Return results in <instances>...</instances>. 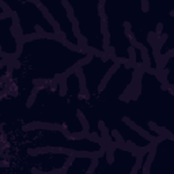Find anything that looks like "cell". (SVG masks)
<instances>
[{
  "label": "cell",
  "instance_id": "52a82bcc",
  "mask_svg": "<svg viewBox=\"0 0 174 174\" xmlns=\"http://www.w3.org/2000/svg\"><path fill=\"white\" fill-rule=\"evenodd\" d=\"M61 4H63V7L67 10L68 14H72V12H74V8H72V6L68 3V0H61Z\"/></svg>",
  "mask_w": 174,
  "mask_h": 174
},
{
  "label": "cell",
  "instance_id": "5b68a950",
  "mask_svg": "<svg viewBox=\"0 0 174 174\" xmlns=\"http://www.w3.org/2000/svg\"><path fill=\"white\" fill-rule=\"evenodd\" d=\"M128 54H129V59H128V60L131 61L132 67H135V64H136V49H135L132 45L128 48Z\"/></svg>",
  "mask_w": 174,
  "mask_h": 174
},
{
  "label": "cell",
  "instance_id": "30bf717a",
  "mask_svg": "<svg viewBox=\"0 0 174 174\" xmlns=\"http://www.w3.org/2000/svg\"><path fill=\"white\" fill-rule=\"evenodd\" d=\"M142 8L144 12H148V2L147 0H142Z\"/></svg>",
  "mask_w": 174,
  "mask_h": 174
},
{
  "label": "cell",
  "instance_id": "3957f363",
  "mask_svg": "<svg viewBox=\"0 0 174 174\" xmlns=\"http://www.w3.org/2000/svg\"><path fill=\"white\" fill-rule=\"evenodd\" d=\"M76 114H78V117H79L80 124H82V127H83L82 132H83V133H89V132H90V124H89V121H87V118L83 116V113L80 110H78Z\"/></svg>",
  "mask_w": 174,
  "mask_h": 174
},
{
  "label": "cell",
  "instance_id": "ba28073f",
  "mask_svg": "<svg viewBox=\"0 0 174 174\" xmlns=\"http://www.w3.org/2000/svg\"><path fill=\"white\" fill-rule=\"evenodd\" d=\"M148 127H150V129H151V131L157 132V133H158V132H159V127H158L157 124L154 123V121H150V123H148Z\"/></svg>",
  "mask_w": 174,
  "mask_h": 174
},
{
  "label": "cell",
  "instance_id": "7a4b0ae2",
  "mask_svg": "<svg viewBox=\"0 0 174 174\" xmlns=\"http://www.w3.org/2000/svg\"><path fill=\"white\" fill-rule=\"evenodd\" d=\"M78 78H79V84H80V99H84V98H89V91H87V87H86V78L83 75L82 69H78L76 71Z\"/></svg>",
  "mask_w": 174,
  "mask_h": 174
},
{
  "label": "cell",
  "instance_id": "8992f818",
  "mask_svg": "<svg viewBox=\"0 0 174 174\" xmlns=\"http://www.w3.org/2000/svg\"><path fill=\"white\" fill-rule=\"evenodd\" d=\"M67 78L64 76V75H60V95L61 97H64L66 95V93H67Z\"/></svg>",
  "mask_w": 174,
  "mask_h": 174
},
{
  "label": "cell",
  "instance_id": "6da1fadb",
  "mask_svg": "<svg viewBox=\"0 0 174 174\" xmlns=\"http://www.w3.org/2000/svg\"><path fill=\"white\" fill-rule=\"evenodd\" d=\"M38 8L41 10V12H42V15H44V17H45V19L48 20V22L50 23V26H52V27L54 29V32H56V34H57V33H59V32H61V29H60V25H59V22H57V20L54 19V18L52 17L50 14H49V12H48V8H46V7L44 6L42 3H41L40 6H38Z\"/></svg>",
  "mask_w": 174,
  "mask_h": 174
},
{
  "label": "cell",
  "instance_id": "8fae6325",
  "mask_svg": "<svg viewBox=\"0 0 174 174\" xmlns=\"http://www.w3.org/2000/svg\"><path fill=\"white\" fill-rule=\"evenodd\" d=\"M105 4V0H99V6H103Z\"/></svg>",
  "mask_w": 174,
  "mask_h": 174
},
{
  "label": "cell",
  "instance_id": "9c48e42d",
  "mask_svg": "<svg viewBox=\"0 0 174 174\" xmlns=\"http://www.w3.org/2000/svg\"><path fill=\"white\" fill-rule=\"evenodd\" d=\"M98 165V158H93V162H91V167L89 169V173H93L95 169V166Z\"/></svg>",
  "mask_w": 174,
  "mask_h": 174
},
{
  "label": "cell",
  "instance_id": "277c9868",
  "mask_svg": "<svg viewBox=\"0 0 174 174\" xmlns=\"http://www.w3.org/2000/svg\"><path fill=\"white\" fill-rule=\"evenodd\" d=\"M38 91H40V89H38L37 86H35L34 89H33L32 94H30V97H29V101H27V103H26V106H27V108H30V106H32L33 103H34L35 98H37V94H38Z\"/></svg>",
  "mask_w": 174,
  "mask_h": 174
}]
</instances>
